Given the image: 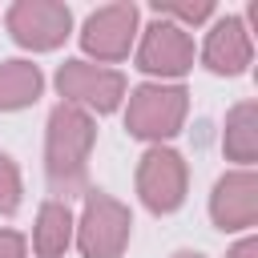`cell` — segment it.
<instances>
[{
  "label": "cell",
  "instance_id": "1",
  "mask_svg": "<svg viewBox=\"0 0 258 258\" xmlns=\"http://www.w3.org/2000/svg\"><path fill=\"white\" fill-rule=\"evenodd\" d=\"M97 141V121L77 105H56L48 113L44 129V177L56 202H69L73 194H85L89 181V153Z\"/></svg>",
  "mask_w": 258,
  "mask_h": 258
},
{
  "label": "cell",
  "instance_id": "2",
  "mask_svg": "<svg viewBox=\"0 0 258 258\" xmlns=\"http://www.w3.org/2000/svg\"><path fill=\"white\" fill-rule=\"evenodd\" d=\"M125 129L141 141H169L181 133L185 113H189V93L185 85H161V81H145L133 93H125Z\"/></svg>",
  "mask_w": 258,
  "mask_h": 258
},
{
  "label": "cell",
  "instance_id": "3",
  "mask_svg": "<svg viewBox=\"0 0 258 258\" xmlns=\"http://www.w3.org/2000/svg\"><path fill=\"white\" fill-rule=\"evenodd\" d=\"M133 238V214L105 189H85L81 218L73 226V242L85 258H121Z\"/></svg>",
  "mask_w": 258,
  "mask_h": 258
},
{
  "label": "cell",
  "instance_id": "4",
  "mask_svg": "<svg viewBox=\"0 0 258 258\" xmlns=\"http://www.w3.org/2000/svg\"><path fill=\"white\" fill-rule=\"evenodd\" d=\"M56 93L64 97V105H77V109H85L93 117V113H113L125 101L129 81L117 69H105V64L73 56V60H64L56 69Z\"/></svg>",
  "mask_w": 258,
  "mask_h": 258
},
{
  "label": "cell",
  "instance_id": "5",
  "mask_svg": "<svg viewBox=\"0 0 258 258\" xmlns=\"http://www.w3.org/2000/svg\"><path fill=\"white\" fill-rule=\"evenodd\" d=\"M185 189H189L185 157L169 145H149L137 161V198H141V206L157 218L173 214V210H181Z\"/></svg>",
  "mask_w": 258,
  "mask_h": 258
},
{
  "label": "cell",
  "instance_id": "6",
  "mask_svg": "<svg viewBox=\"0 0 258 258\" xmlns=\"http://www.w3.org/2000/svg\"><path fill=\"white\" fill-rule=\"evenodd\" d=\"M137 32H141L137 69L145 77H157L161 85H173L194 69V36H189V28H177V24L161 20V16H153Z\"/></svg>",
  "mask_w": 258,
  "mask_h": 258
},
{
  "label": "cell",
  "instance_id": "7",
  "mask_svg": "<svg viewBox=\"0 0 258 258\" xmlns=\"http://www.w3.org/2000/svg\"><path fill=\"white\" fill-rule=\"evenodd\" d=\"M8 36L28 52H52L73 32V12L60 0H16L4 16Z\"/></svg>",
  "mask_w": 258,
  "mask_h": 258
},
{
  "label": "cell",
  "instance_id": "8",
  "mask_svg": "<svg viewBox=\"0 0 258 258\" xmlns=\"http://www.w3.org/2000/svg\"><path fill=\"white\" fill-rule=\"evenodd\" d=\"M133 40H137V4H129V0L105 4V8L89 12L81 24V48L101 64L125 60Z\"/></svg>",
  "mask_w": 258,
  "mask_h": 258
},
{
  "label": "cell",
  "instance_id": "9",
  "mask_svg": "<svg viewBox=\"0 0 258 258\" xmlns=\"http://www.w3.org/2000/svg\"><path fill=\"white\" fill-rule=\"evenodd\" d=\"M210 218L222 234H242L258 226V173L254 169H230L214 181L210 194Z\"/></svg>",
  "mask_w": 258,
  "mask_h": 258
},
{
  "label": "cell",
  "instance_id": "10",
  "mask_svg": "<svg viewBox=\"0 0 258 258\" xmlns=\"http://www.w3.org/2000/svg\"><path fill=\"white\" fill-rule=\"evenodd\" d=\"M254 60V36L242 16H218L202 44V64L214 77H242Z\"/></svg>",
  "mask_w": 258,
  "mask_h": 258
},
{
  "label": "cell",
  "instance_id": "11",
  "mask_svg": "<svg viewBox=\"0 0 258 258\" xmlns=\"http://www.w3.org/2000/svg\"><path fill=\"white\" fill-rule=\"evenodd\" d=\"M222 153L230 161H238V169H254V161H258V101H238L226 113Z\"/></svg>",
  "mask_w": 258,
  "mask_h": 258
},
{
  "label": "cell",
  "instance_id": "12",
  "mask_svg": "<svg viewBox=\"0 0 258 258\" xmlns=\"http://www.w3.org/2000/svg\"><path fill=\"white\" fill-rule=\"evenodd\" d=\"M73 226H77V218H73L69 202H56V198L44 202L36 210V226H32V254L36 258H60L73 246Z\"/></svg>",
  "mask_w": 258,
  "mask_h": 258
},
{
  "label": "cell",
  "instance_id": "13",
  "mask_svg": "<svg viewBox=\"0 0 258 258\" xmlns=\"http://www.w3.org/2000/svg\"><path fill=\"white\" fill-rule=\"evenodd\" d=\"M44 93V73L32 60H0V113H16L36 105V97Z\"/></svg>",
  "mask_w": 258,
  "mask_h": 258
},
{
  "label": "cell",
  "instance_id": "14",
  "mask_svg": "<svg viewBox=\"0 0 258 258\" xmlns=\"http://www.w3.org/2000/svg\"><path fill=\"white\" fill-rule=\"evenodd\" d=\"M20 194H24L20 169H16V161L0 149V218H8V214L20 210Z\"/></svg>",
  "mask_w": 258,
  "mask_h": 258
},
{
  "label": "cell",
  "instance_id": "15",
  "mask_svg": "<svg viewBox=\"0 0 258 258\" xmlns=\"http://www.w3.org/2000/svg\"><path fill=\"white\" fill-rule=\"evenodd\" d=\"M153 16H161V20H169V24H177V28H185V24H202V20H210L214 16V4L210 0H202V4H153Z\"/></svg>",
  "mask_w": 258,
  "mask_h": 258
},
{
  "label": "cell",
  "instance_id": "16",
  "mask_svg": "<svg viewBox=\"0 0 258 258\" xmlns=\"http://www.w3.org/2000/svg\"><path fill=\"white\" fill-rule=\"evenodd\" d=\"M0 258H28V242L16 230H0Z\"/></svg>",
  "mask_w": 258,
  "mask_h": 258
},
{
  "label": "cell",
  "instance_id": "17",
  "mask_svg": "<svg viewBox=\"0 0 258 258\" xmlns=\"http://www.w3.org/2000/svg\"><path fill=\"white\" fill-rule=\"evenodd\" d=\"M226 258H258V238H254V234H246L242 242H234V246L226 250Z\"/></svg>",
  "mask_w": 258,
  "mask_h": 258
},
{
  "label": "cell",
  "instance_id": "18",
  "mask_svg": "<svg viewBox=\"0 0 258 258\" xmlns=\"http://www.w3.org/2000/svg\"><path fill=\"white\" fill-rule=\"evenodd\" d=\"M173 258H206V254H198V250H177Z\"/></svg>",
  "mask_w": 258,
  "mask_h": 258
}]
</instances>
